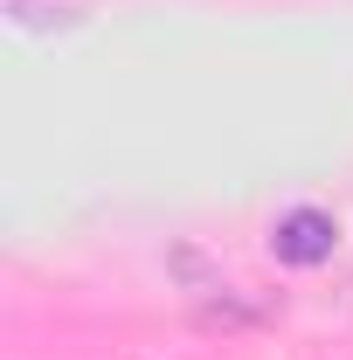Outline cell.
I'll list each match as a JSON object with an SVG mask.
<instances>
[{"instance_id": "2", "label": "cell", "mask_w": 353, "mask_h": 360, "mask_svg": "<svg viewBox=\"0 0 353 360\" xmlns=\"http://www.w3.org/2000/svg\"><path fill=\"white\" fill-rule=\"evenodd\" d=\"M7 14H14L21 28H70V21H77L70 0H7Z\"/></svg>"}, {"instance_id": "1", "label": "cell", "mask_w": 353, "mask_h": 360, "mask_svg": "<svg viewBox=\"0 0 353 360\" xmlns=\"http://www.w3.org/2000/svg\"><path fill=\"white\" fill-rule=\"evenodd\" d=\"M333 243H340V222L326 215V208H291L284 222L270 229V250H277V264L291 270H312L333 257Z\"/></svg>"}]
</instances>
